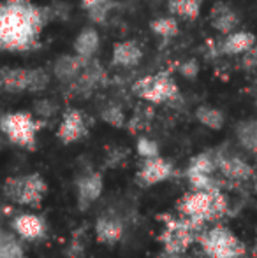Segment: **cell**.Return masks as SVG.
Returning <instances> with one entry per match:
<instances>
[{"instance_id":"1","label":"cell","mask_w":257,"mask_h":258,"mask_svg":"<svg viewBox=\"0 0 257 258\" xmlns=\"http://www.w3.org/2000/svg\"><path fill=\"white\" fill-rule=\"evenodd\" d=\"M48 20V9L32 6L28 0H6L0 4V49H32Z\"/></svg>"},{"instance_id":"2","label":"cell","mask_w":257,"mask_h":258,"mask_svg":"<svg viewBox=\"0 0 257 258\" xmlns=\"http://www.w3.org/2000/svg\"><path fill=\"white\" fill-rule=\"evenodd\" d=\"M227 199L219 188L213 190H194L178 202L182 216L195 220L199 223L217 221L227 213Z\"/></svg>"},{"instance_id":"3","label":"cell","mask_w":257,"mask_h":258,"mask_svg":"<svg viewBox=\"0 0 257 258\" xmlns=\"http://www.w3.org/2000/svg\"><path fill=\"white\" fill-rule=\"evenodd\" d=\"M164 230L161 234V242L164 251L173 253H187L195 239H199V232L202 230L204 223H199L190 218H173L164 216Z\"/></svg>"},{"instance_id":"4","label":"cell","mask_w":257,"mask_h":258,"mask_svg":"<svg viewBox=\"0 0 257 258\" xmlns=\"http://www.w3.org/2000/svg\"><path fill=\"white\" fill-rule=\"evenodd\" d=\"M46 191H48V184L41 177V174L9 177L4 183V195L11 202L20 206L39 207L42 199L46 197Z\"/></svg>"},{"instance_id":"5","label":"cell","mask_w":257,"mask_h":258,"mask_svg":"<svg viewBox=\"0 0 257 258\" xmlns=\"http://www.w3.org/2000/svg\"><path fill=\"white\" fill-rule=\"evenodd\" d=\"M202 251L208 258H245V244L226 227H213L199 235Z\"/></svg>"},{"instance_id":"6","label":"cell","mask_w":257,"mask_h":258,"mask_svg":"<svg viewBox=\"0 0 257 258\" xmlns=\"http://www.w3.org/2000/svg\"><path fill=\"white\" fill-rule=\"evenodd\" d=\"M41 123L35 121L28 112H9L0 118V130L13 144L21 148H35V134Z\"/></svg>"},{"instance_id":"7","label":"cell","mask_w":257,"mask_h":258,"mask_svg":"<svg viewBox=\"0 0 257 258\" xmlns=\"http://www.w3.org/2000/svg\"><path fill=\"white\" fill-rule=\"evenodd\" d=\"M141 99L148 100L151 104L175 102V100H180V90L176 86V83L168 74H161V76H155L153 83L141 95Z\"/></svg>"},{"instance_id":"8","label":"cell","mask_w":257,"mask_h":258,"mask_svg":"<svg viewBox=\"0 0 257 258\" xmlns=\"http://www.w3.org/2000/svg\"><path fill=\"white\" fill-rule=\"evenodd\" d=\"M173 174V165L168 160L161 158V156H153V158H144L143 165H141L139 172H137V179L144 184V186H151V184H159L162 181L169 179Z\"/></svg>"},{"instance_id":"9","label":"cell","mask_w":257,"mask_h":258,"mask_svg":"<svg viewBox=\"0 0 257 258\" xmlns=\"http://www.w3.org/2000/svg\"><path fill=\"white\" fill-rule=\"evenodd\" d=\"M102 176L99 172H88L83 174L76 183V190H78V204L79 209H86L88 206H92L97 199L102 194Z\"/></svg>"},{"instance_id":"10","label":"cell","mask_w":257,"mask_h":258,"mask_svg":"<svg viewBox=\"0 0 257 258\" xmlns=\"http://www.w3.org/2000/svg\"><path fill=\"white\" fill-rule=\"evenodd\" d=\"M217 167L222 176L231 181H247L254 176L250 163L236 155H217Z\"/></svg>"},{"instance_id":"11","label":"cell","mask_w":257,"mask_h":258,"mask_svg":"<svg viewBox=\"0 0 257 258\" xmlns=\"http://www.w3.org/2000/svg\"><path fill=\"white\" fill-rule=\"evenodd\" d=\"M85 134H86L85 116H83L78 109H69L64 114V119L59 126L57 137H59L64 144H71V143L79 141Z\"/></svg>"},{"instance_id":"12","label":"cell","mask_w":257,"mask_h":258,"mask_svg":"<svg viewBox=\"0 0 257 258\" xmlns=\"http://www.w3.org/2000/svg\"><path fill=\"white\" fill-rule=\"evenodd\" d=\"M95 237L100 244L113 246L124 237V223L118 216L104 214L95 223Z\"/></svg>"},{"instance_id":"13","label":"cell","mask_w":257,"mask_h":258,"mask_svg":"<svg viewBox=\"0 0 257 258\" xmlns=\"http://www.w3.org/2000/svg\"><path fill=\"white\" fill-rule=\"evenodd\" d=\"M90 58H83L79 54H64L53 65V74L62 83H72L85 69Z\"/></svg>"},{"instance_id":"14","label":"cell","mask_w":257,"mask_h":258,"mask_svg":"<svg viewBox=\"0 0 257 258\" xmlns=\"http://www.w3.org/2000/svg\"><path fill=\"white\" fill-rule=\"evenodd\" d=\"M210 21H212V27L219 30L220 34H231L240 25V18H238L236 11L224 2H217L212 7Z\"/></svg>"},{"instance_id":"15","label":"cell","mask_w":257,"mask_h":258,"mask_svg":"<svg viewBox=\"0 0 257 258\" xmlns=\"http://www.w3.org/2000/svg\"><path fill=\"white\" fill-rule=\"evenodd\" d=\"M14 230L20 234V237L27 239V241H35V239L42 237L46 232V223L42 218L35 216V214H20L13 220Z\"/></svg>"},{"instance_id":"16","label":"cell","mask_w":257,"mask_h":258,"mask_svg":"<svg viewBox=\"0 0 257 258\" xmlns=\"http://www.w3.org/2000/svg\"><path fill=\"white\" fill-rule=\"evenodd\" d=\"M30 71L27 69H0V90L11 93L28 92Z\"/></svg>"},{"instance_id":"17","label":"cell","mask_w":257,"mask_h":258,"mask_svg":"<svg viewBox=\"0 0 257 258\" xmlns=\"http://www.w3.org/2000/svg\"><path fill=\"white\" fill-rule=\"evenodd\" d=\"M257 42L252 32H231L220 44V53L224 54H243Z\"/></svg>"},{"instance_id":"18","label":"cell","mask_w":257,"mask_h":258,"mask_svg":"<svg viewBox=\"0 0 257 258\" xmlns=\"http://www.w3.org/2000/svg\"><path fill=\"white\" fill-rule=\"evenodd\" d=\"M143 58V51L134 41L118 42L113 48V63L120 67H134Z\"/></svg>"},{"instance_id":"19","label":"cell","mask_w":257,"mask_h":258,"mask_svg":"<svg viewBox=\"0 0 257 258\" xmlns=\"http://www.w3.org/2000/svg\"><path fill=\"white\" fill-rule=\"evenodd\" d=\"M99 41L100 39H99L97 30H93V28H85L74 41L76 53L83 58H92L97 49H99Z\"/></svg>"},{"instance_id":"20","label":"cell","mask_w":257,"mask_h":258,"mask_svg":"<svg viewBox=\"0 0 257 258\" xmlns=\"http://www.w3.org/2000/svg\"><path fill=\"white\" fill-rule=\"evenodd\" d=\"M236 137L245 150L257 153V119H245L238 123Z\"/></svg>"},{"instance_id":"21","label":"cell","mask_w":257,"mask_h":258,"mask_svg":"<svg viewBox=\"0 0 257 258\" xmlns=\"http://www.w3.org/2000/svg\"><path fill=\"white\" fill-rule=\"evenodd\" d=\"M195 118H197L199 123H202V125L212 130H220L224 126V121H226L222 111H219V109H215V107H210V105H201V107H197Z\"/></svg>"},{"instance_id":"22","label":"cell","mask_w":257,"mask_h":258,"mask_svg":"<svg viewBox=\"0 0 257 258\" xmlns=\"http://www.w3.org/2000/svg\"><path fill=\"white\" fill-rule=\"evenodd\" d=\"M217 169H219V167H217V156H213L212 153H201L190 160V165L187 170H189V172L213 174Z\"/></svg>"},{"instance_id":"23","label":"cell","mask_w":257,"mask_h":258,"mask_svg":"<svg viewBox=\"0 0 257 258\" xmlns=\"http://www.w3.org/2000/svg\"><path fill=\"white\" fill-rule=\"evenodd\" d=\"M0 258H23L21 244L6 232H0Z\"/></svg>"},{"instance_id":"24","label":"cell","mask_w":257,"mask_h":258,"mask_svg":"<svg viewBox=\"0 0 257 258\" xmlns=\"http://www.w3.org/2000/svg\"><path fill=\"white\" fill-rule=\"evenodd\" d=\"M150 28L153 30V34L161 35L164 39L175 37L178 34V23L175 18H157L150 23Z\"/></svg>"},{"instance_id":"25","label":"cell","mask_w":257,"mask_h":258,"mask_svg":"<svg viewBox=\"0 0 257 258\" xmlns=\"http://www.w3.org/2000/svg\"><path fill=\"white\" fill-rule=\"evenodd\" d=\"M187 177H189V183L194 190H213V188H219V181L213 177V174L189 172L187 170Z\"/></svg>"},{"instance_id":"26","label":"cell","mask_w":257,"mask_h":258,"mask_svg":"<svg viewBox=\"0 0 257 258\" xmlns=\"http://www.w3.org/2000/svg\"><path fill=\"white\" fill-rule=\"evenodd\" d=\"M102 119L111 126H117V128H122L125 125V114L118 105H108L102 112H100Z\"/></svg>"},{"instance_id":"27","label":"cell","mask_w":257,"mask_h":258,"mask_svg":"<svg viewBox=\"0 0 257 258\" xmlns=\"http://www.w3.org/2000/svg\"><path fill=\"white\" fill-rule=\"evenodd\" d=\"M49 85V76L42 69H32L30 71V83H28V92H42Z\"/></svg>"},{"instance_id":"28","label":"cell","mask_w":257,"mask_h":258,"mask_svg":"<svg viewBox=\"0 0 257 258\" xmlns=\"http://www.w3.org/2000/svg\"><path fill=\"white\" fill-rule=\"evenodd\" d=\"M136 150L143 158H153V156H159V146L155 141L146 139V137H141L136 144Z\"/></svg>"},{"instance_id":"29","label":"cell","mask_w":257,"mask_h":258,"mask_svg":"<svg viewBox=\"0 0 257 258\" xmlns=\"http://www.w3.org/2000/svg\"><path fill=\"white\" fill-rule=\"evenodd\" d=\"M86 9H88L92 21H95V23H102L108 16V11H110V2H108V0H100V2L93 4V6L86 7Z\"/></svg>"},{"instance_id":"30","label":"cell","mask_w":257,"mask_h":258,"mask_svg":"<svg viewBox=\"0 0 257 258\" xmlns=\"http://www.w3.org/2000/svg\"><path fill=\"white\" fill-rule=\"evenodd\" d=\"M34 109H35V112H37L39 116H42V118H48V116L55 114L57 104H53L49 99H42V100H37V102L34 104Z\"/></svg>"},{"instance_id":"31","label":"cell","mask_w":257,"mask_h":258,"mask_svg":"<svg viewBox=\"0 0 257 258\" xmlns=\"http://www.w3.org/2000/svg\"><path fill=\"white\" fill-rule=\"evenodd\" d=\"M241 65H243V69H247V71H255L257 69V42L248 49V51L243 53Z\"/></svg>"},{"instance_id":"32","label":"cell","mask_w":257,"mask_h":258,"mask_svg":"<svg viewBox=\"0 0 257 258\" xmlns=\"http://www.w3.org/2000/svg\"><path fill=\"white\" fill-rule=\"evenodd\" d=\"M69 258H85V242L76 234L72 237V242L69 244Z\"/></svg>"},{"instance_id":"33","label":"cell","mask_w":257,"mask_h":258,"mask_svg":"<svg viewBox=\"0 0 257 258\" xmlns=\"http://www.w3.org/2000/svg\"><path fill=\"white\" fill-rule=\"evenodd\" d=\"M201 6H202V0H185V14L183 18L187 20H195L201 13Z\"/></svg>"},{"instance_id":"34","label":"cell","mask_w":257,"mask_h":258,"mask_svg":"<svg viewBox=\"0 0 257 258\" xmlns=\"http://www.w3.org/2000/svg\"><path fill=\"white\" fill-rule=\"evenodd\" d=\"M180 72H182V76H185V78L194 79L199 72V63L194 60V58H190V60L183 61V63L180 65Z\"/></svg>"},{"instance_id":"35","label":"cell","mask_w":257,"mask_h":258,"mask_svg":"<svg viewBox=\"0 0 257 258\" xmlns=\"http://www.w3.org/2000/svg\"><path fill=\"white\" fill-rule=\"evenodd\" d=\"M157 258H189L187 253H173V251H162Z\"/></svg>"},{"instance_id":"36","label":"cell","mask_w":257,"mask_h":258,"mask_svg":"<svg viewBox=\"0 0 257 258\" xmlns=\"http://www.w3.org/2000/svg\"><path fill=\"white\" fill-rule=\"evenodd\" d=\"M97 2H100V0H83L85 7H90V6H93V4H97Z\"/></svg>"}]
</instances>
